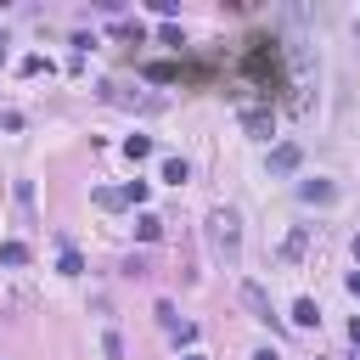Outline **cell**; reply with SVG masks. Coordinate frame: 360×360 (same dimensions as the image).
Segmentation results:
<instances>
[{"mask_svg":"<svg viewBox=\"0 0 360 360\" xmlns=\"http://www.w3.org/2000/svg\"><path fill=\"white\" fill-rule=\"evenodd\" d=\"M202 231H208V253H214L219 264H236V259H242V219H236L231 208H214Z\"/></svg>","mask_w":360,"mask_h":360,"instance_id":"1","label":"cell"},{"mask_svg":"<svg viewBox=\"0 0 360 360\" xmlns=\"http://www.w3.org/2000/svg\"><path fill=\"white\" fill-rule=\"evenodd\" d=\"M101 101H112V107H129V112H169V96H158V90H124V84H101Z\"/></svg>","mask_w":360,"mask_h":360,"instance_id":"2","label":"cell"},{"mask_svg":"<svg viewBox=\"0 0 360 360\" xmlns=\"http://www.w3.org/2000/svg\"><path fill=\"white\" fill-rule=\"evenodd\" d=\"M349 343H354V349H360V315H354V321H349Z\"/></svg>","mask_w":360,"mask_h":360,"instance_id":"19","label":"cell"},{"mask_svg":"<svg viewBox=\"0 0 360 360\" xmlns=\"http://www.w3.org/2000/svg\"><path fill=\"white\" fill-rule=\"evenodd\" d=\"M354 264H360V231H354Z\"/></svg>","mask_w":360,"mask_h":360,"instance_id":"22","label":"cell"},{"mask_svg":"<svg viewBox=\"0 0 360 360\" xmlns=\"http://www.w3.org/2000/svg\"><path fill=\"white\" fill-rule=\"evenodd\" d=\"M304 163V152H298V141H281V146H270V174H292Z\"/></svg>","mask_w":360,"mask_h":360,"instance_id":"3","label":"cell"},{"mask_svg":"<svg viewBox=\"0 0 360 360\" xmlns=\"http://www.w3.org/2000/svg\"><path fill=\"white\" fill-rule=\"evenodd\" d=\"M298 197H304V202H338V186H332V180H304Z\"/></svg>","mask_w":360,"mask_h":360,"instance_id":"6","label":"cell"},{"mask_svg":"<svg viewBox=\"0 0 360 360\" xmlns=\"http://www.w3.org/2000/svg\"><path fill=\"white\" fill-rule=\"evenodd\" d=\"M124 152L141 163V158H152V141H146V135H129V141H124Z\"/></svg>","mask_w":360,"mask_h":360,"instance_id":"12","label":"cell"},{"mask_svg":"<svg viewBox=\"0 0 360 360\" xmlns=\"http://www.w3.org/2000/svg\"><path fill=\"white\" fill-rule=\"evenodd\" d=\"M84 270V259H79V248H62V276H79Z\"/></svg>","mask_w":360,"mask_h":360,"instance_id":"14","label":"cell"},{"mask_svg":"<svg viewBox=\"0 0 360 360\" xmlns=\"http://www.w3.org/2000/svg\"><path fill=\"white\" fill-rule=\"evenodd\" d=\"M163 180H169V186H186V180H191V163H186V158H163Z\"/></svg>","mask_w":360,"mask_h":360,"instance_id":"7","label":"cell"},{"mask_svg":"<svg viewBox=\"0 0 360 360\" xmlns=\"http://www.w3.org/2000/svg\"><path fill=\"white\" fill-rule=\"evenodd\" d=\"M0 264H28V248L22 242H0Z\"/></svg>","mask_w":360,"mask_h":360,"instance_id":"11","label":"cell"},{"mask_svg":"<svg viewBox=\"0 0 360 360\" xmlns=\"http://www.w3.org/2000/svg\"><path fill=\"white\" fill-rule=\"evenodd\" d=\"M253 360H281V354H276V349H259V354H253Z\"/></svg>","mask_w":360,"mask_h":360,"instance_id":"21","label":"cell"},{"mask_svg":"<svg viewBox=\"0 0 360 360\" xmlns=\"http://www.w3.org/2000/svg\"><path fill=\"white\" fill-rule=\"evenodd\" d=\"M101 354H107V360H124V338L107 332V338H101Z\"/></svg>","mask_w":360,"mask_h":360,"instance_id":"16","label":"cell"},{"mask_svg":"<svg viewBox=\"0 0 360 360\" xmlns=\"http://www.w3.org/2000/svg\"><path fill=\"white\" fill-rule=\"evenodd\" d=\"M180 360H208V354H180Z\"/></svg>","mask_w":360,"mask_h":360,"instance_id":"23","label":"cell"},{"mask_svg":"<svg viewBox=\"0 0 360 360\" xmlns=\"http://www.w3.org/2000/svg\"><path fill=\"white\" fill-rule=\"evenodd\" d=\"M0 62H6V51H0Z\"/></svg>","mask_w":360,"mask_h":360,"instance_id":"24","label":"cell"},{"mask_svg":"<svg viewBox=\"0 0 360 360\" xmlns=\"http://www.w3.org/2000/svg\"><path fill=\"white\" fill-rule=\"evenodd\" d=\"M96 202H101V208H124V186H101Z\"/></svg>","mask_w":360,"mask_h":360,"instance_id":"13","label":"cell"},{"mask_svg":"<svg viewBox=\"0 0 360 360\" xmlns=\"http://www.w3.org/2000/svg\"><path fill=\"white\" fill-rule=\"evenodd\" d=\"M304 242H309V231L298 225V231L287 236V248H281V259H287V264H298V259H304Z\"/></svg>","mask_w":360,"mask_h":360,"instance_id":"10","label":"cell"},{"mask_svg":"<svg viewBox=\"0 0 360 360\" xmlns=\"http://www.w3.org/2000/svg\"><path fill=\"white\" fill-rule=\"evenodd\" d=\"M135 236H141V242H158V236H163V219H158V214H141V219H135Z\"/></svg>","mask_w":360,"mask_h":360,"instance_id":"9","label":"cell"},{"mask_svg":"<svg viewBox=\"0 0 360 360\" xmlns=\"http://www.w3.org/2000/svg\"><path fill=\"white\" fill-rule=\"evenodd\" d=\"M349 292H354V298H360V270H349Z\"/></svg>","mask_w":360,"mask_h":360,"instance_id":"20","label":"cell"},{"mask_svg":"<svg viewBox=\"0 0 360 360\" xmlns=\"http://www.w3.org/2000/svg\"><path fill=\"white\" fill-rule=\"evenodd\" d=\"M242 304L253 309V321H264V326L276 321V315H270V298H264V287H259V281H242Z\"/></svg>","mask_w":360,"mask_h":360,"instance_id":"5","label":"cell"},{"mask_svg":"<svg viewBox=\"0 0 360 360\" xmlns=\"http://www.w3.org/2000/svg\"><path fill=\"white\" fill-rule=\"evenodd\" d=\"M17 73H28V79H34V73H45V56H22V62H17Z\"/></svg>","mask_w":360,"mask_h":360,"instance_id":"17","label":"cell"},{"mask_svg":"<svg viewBox=\"0 0 360 360\" xmlns=\"http://www.w3.org/2000/svg\"><path fill=\"white\" fill-rule=\"evenodd\" d=\"M242 129L248 135H276V112L270 107H242Z\"/></svg>","mask_w":360,"mask_h":360,"instance_id":"4","label":"cell"},{"mask_svg":"<svg viewBox=\"0 0 360 360\" xmlns=\"http://www.w3.org/2000/svg\"><path fill=\"white\" fill-rule=\"evenodd\" d=\"M292 326H321V309H315V298H298V304H292Z\"/></svg>","mask_w":360,"mask_h":360,"instance_id":"8","label":"cell"},{"mask_svg":"<svg viewBox=\"0 0 360 360\" xmlns=\"http://www.w3.org/2000/svg\"><path fill=\"white\" fill-rule=\"evenodd\" d=\"M169 338H174V343H180V349H191V343H197V326H191V321H180V326H174V332H169Z\"/></svg>","mask_w":360,"mask_h":360,"instance_id":"15","label":"cell"},{"mask_svg":"<svg viewBox=\"0 0 360 360\" xmlns=\"http://www.w3.org/2000/svg\"><path fill=\"white\" fill-rule=\"evenodd\" d=\"M124 202H146V180H129L124 186Z\"/></svg>","mask_w":360,"mask_h":360,"instance_id":"18","label":"cell"}]
</instances>
